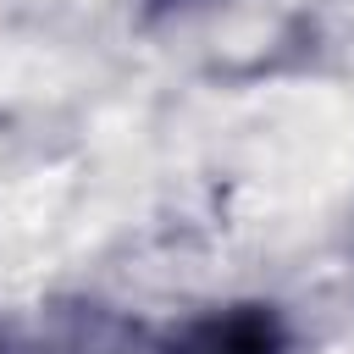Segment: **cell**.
I'll return each mask as SVG.
<instances>
[{
	"label": "cell",
	"mask_w": 354,
	"mask_h": 354,
	"mask_svg": "<svg viewBox=\"0 0 354 354\" xmlns=\"http://www.w3.org/2000/svg\"><path fill=\"white\" fill-rule=\"evenodd\" d=\"M160 354H288V326L271 304H227L188 321Z\"/></svg>",
	"instance_id": "1"
}]
</instances>
